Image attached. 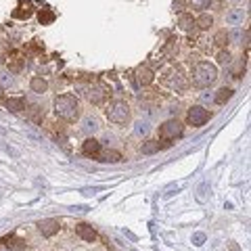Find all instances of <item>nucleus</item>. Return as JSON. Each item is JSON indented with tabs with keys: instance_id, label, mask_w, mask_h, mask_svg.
Instances as JSON below:
<instances>
[{
	"instance_id": "nucleus-1",
	"label": "nucleus",
	"mask_w": 251,
	"mask_h": 251,
	"mask_svg": "<svg viewBox=\"0 0 251 251\" xmlns=\"http://www.w3.org/2000/svg\"><path fill=\"white\" fill-rule=\"evenodd\" d=\"M54 113L63 122H75L80 120V103L74 94H59L54 99Z\"/></svg>"
},
{
	"instance_id": "nucleus-2",
	"label": "nucleus",
	"mask_w": 251,
	"mask_h": 251,
	"mask_svg": "<svg viewBox=\"0 0 251 251\" xmlns=\"http://www.w3.org/2000/svg\"><path fill=\"white\" fill-rule=\"evenodd\" d=\"M216 80H218L216 65H211L207 61H201L195 65V72H193V84L195 86H199V88H209Z\"/></svg>"
},
{
	"instance_id": "nucleus-3",
	"label": "nucleus",
	"mask_w": 251,
	"mask_h": 251,
	"mask_svg": "<svg viewBox=\"0 0 251 251\" xmlns=\"http://www.w3.org/2000/svg\"><path fill=\"white\" fill-rule=\"evenodd\" d=\"M105 113L109 117V122H113L117 126H124L130 122V107L126 100H113V103H109Z\"/></svg>"
},
{
	"instance_id": "nucleus-4",
	"label": "nucleus",
	"mask_w": 251,
	"mask_h": 251,
	"mask_svg": "<svg viewBox=\"0 0 251 251\" xmlns=\"http://www.w3.org/2000/svg\"><path fill=\"white\" fill-rule=\"evenodd\" d=\"M182 124H180L178 120H168V122H163L161 126H159V136L163 138V140H176L178 136H182Z\"/></svg>"
},
{
	"instance_id": "nucleus-5",
	"label": "nucleus",
	"mask_w": 251,
	"mask_h": 251,
	"mask_svg": "<svg viewBox=\"0 0 251 251\" xmlns=\"http://www.w3.org/2000/svg\"><path fill=\"white\" fill-rule=\"evenodd\" d=\"M209 120V111L205 107H201V105H195L188 109V113H186V122L193 126V128H201V126H205Z\"/></svg>"
},
{
	"instance_id": "nucleus-6",
	"label": "nucleus",
	"mask_w": 251,
	"mask_h": 251,
	"mask_svg": "<svg viewBox=\"0 0 251 251\" xmlns=\"http://www.w3.org/2000/svg\"><path fill=\"white\" fill-rule=\"evenodd\" d=\"M80 130L84 132V134H88V136L97 134V132L100 130V122H99V117H97V115H92V113L84 115L82 120H80Z\"/></svg>"
},
{
	"instance_id": "nucleus-7",
	"label": "nucleus",
	"mask_w": 251,
	"mask_h": 251,
	"mask_svg": "<svg viewBox=\"0 0 251 251\" xmlns=\"http://www.w3.org/2000/svg\"><path fill=\"white\" fill-rule=\"evenodd\" d=\"M84 94H86V99H88L92 105H100V103H103V100L107 99V90H105L100 84H92V86H88Z\"/></svg>"
},
{
	"instance_id": "nucleus-8",
	"label": "nucleus",
	"mask_w": 251,
	"mask_h": 251,
	"mask_svg": "<svg viewBox=\"0 0 251 251\" xmlns=\"http://www.w3.org/2000/svg\"><path fill=\"white\" fill-rule=\"evenodd\" d=\"M59 228H61V224H59V220H54V218H49V220L38 222V230H40L44 237H52V234H57Z\"/></svg>"
},
{
	"instance_id": "nucleus-9",
	"label": "nucleus",
	"mask_w": 251,
	"mask_h": 251,
	"mask_svg": "<svg viewBox=\"0 0 251 251\" xmlns=\"http://www.w3.org/2000/svg\"><path fill=\"white\" fill-rule=\"evenodd\" d=\"M245 17H247L245 9H232V11L226 13V23L232 25V27H241L243 21H245Z\"/></svg>"
},
{
	"instance_id": "nucleus-10",
	"label": "nucleus",
	"mask_w": 251,
	"mask_h": 251,
	"mask_svg": "<svg viewBox=\"0 0 251 251\" xmlns=\"http://www.w3.org/2000/svg\"><path fill=\"white\" fill-rule=\"evenodd\" d=\"M75 234H77V237H80L82 241H88V243L97 241V230H94L90 224H86V222H82V224L75 226Z\"/></svg>"
},
{
	"instance_id": "nucleus-11",
	"label": "nucleus",
	"mask_w": 251,
	"mask_h": 251,
	"mask_svg": "<svg viewBox=\"0 0 251 251\" xmlns=\"http://www.w3.org/2000/svg\"><path fill=\"white\" fill-rule=\"evenodd\" d=\"M82 153L88 155V157H97L100 153V143L94 136H88L84 140V145H82Z\"/></svg>"
},
{
	"instance_id": "nucleus-12",
	"label": "nucleus",
	"mask_w": 251,
	"mask_h": 251,
	"mask_svg": "<svg viewBox=\"0 0 251 251\" xmlns=\"http://www.w3.org/2000/svg\"><path fill=\"white\" fill-rule=\"evenodd\" d=\"M155 80V75H153V72L149 67H138L136 69V82L138 84H143V86H149Z\"/></svg>"
},
{
	"instance_id": "nucleus-13",
	"label": "nucleus",
	"mask_w": 251,
	"mask_h": 251,
	"mask_svg": "<svg viewBox=\"0 0 251 251\" xmlns=\"http://www.w3.org/2000/svg\"><path fill=\"white\" fill-rule=\"evenodd\" d=\"M29 88H31V92H36V94H44L46 90H49V82H46L44 77L36 75V77H31V82H29Z\"/></svg>"
},
{
	"instance_id": "nucleus-14",
	"label": "nucleus",
	"mask_w": 251,
	"mask_h": 251,
	"mask_svg": "<svg viewBox=\"0 0 251 251\" xmlns=\"http://www.w3.org/2000/svg\"><path fill=\"white\" fill-rule=\"evenodd\" d=\"M170 84H172V88H174L176 92H184L186 88H188V82L184 80V75L182 74H172V77H170Z\"/></svg>"
},
{
	"instance_id": "nucleus-15",
	"label": "nucleus",
	"mask_w": 251,
	"mask_h": 251,
	"mask_svg": "<svg viewBox=\"0 0 251 251\" xmlns=\"http://www.w3.org/2000/svg\"><path fill=\"white\" fill-rule=\"evenodd\" d=\"M6 109L9 111H13V113H21L23 109H25V100L23 99H19V97H11V99H6Z\"/></svg>"
},
{
	"instance_id": "nucleus-16",
	"label": "nucleus",
	"mask_w": 251,
	"mask_h": 251,
	"mask_svg": "<svg viewBox=\"0 0 251 251\" xmlns=\"http://www.w3.org/2000/svg\"><path fill=\"white\" fill-rule=\"evenodd\" d=\"M232 99V88H228V86H222L216 94H214V103H220V105H224L226 100H230Z\"/></svg>"
},
{
	"instance_id": "nucleus-17",
	"label": "nucleus",
	"mask_w": 251,
	"mask_h": 251,
	"mask_svg": "<svg viewBox=\"0 0 251 251\" xmlns=\"http://www.w3.org/2000/svg\"><path fill=\"white\" fill-rule=\"evenodd\" d=\"M97 157H100V161H105V163H120L122 161V153H117V151H105V153H99Z\"/></svg>"
},
{
	"instance_id": "nucleus-18",
	"label": "nucleus",
	"mask_w": 251,
	"mask_h": 251,
	"mask_svg": "<svg viewBox=\"0 0 251 251\" xmlns=\"http://www.w3.org/2000/svg\"><path fill=\"white\" fill-rule=\"evenodd\" d=\"M178 25H180V29L191 31V29L195 27V19H193V15L182 13V15H180V19H178Z\"/></svg>"
},
{
	"instance_id": "nucleus-19",
	"label": "nucleus",
	"mask_w": 251,
	"mask_h": 251,
	"mask_svg": "<svg viewBox=\"0 0 251 251\" xmlns=\"http://www.w3.org/2000/svg\"><path fill=\"white\" fill-rule=\"evenodd\" d=\"M195 25L201 27V29H209L211 25H214V17L207 13H201V17L199 19H195Z\"/></svg>"
},
{
	"instance_id": "nucleus-20",
	"label": "nucleus",
	"mask_w": 251,
	"mask_h": 251,
	"mask_svg": "<svg viewBox=\"0 0 251 251\" xmlns=\"http://www.w3.org/2000/svg\"><path fill=\"white\" fill-rule=\"evenodd\" d=\"M140 151H143V155H155L159 151V143H157V140H145Z\"/></svg>"
},
{
	"instance_id": "nucleus-21",
	"label": "nucleus",
	"mask_w": 251,
	"mask_h": 251,
	"mask_svg": "<svg viewBox=\"0 0 251 251\" xmlns=\"http://www.w3.org/2000/svg\"><path fill=\"white\" fill-rule=\"evenodd\" d=\"M2 243H4L6 247L15 249V251H21V249H25V241H21V239H15V237H6Z\"/></svg>"
},
{
	"instance_id": "nucleus-22",
	"label": "nucleus",
	"mask_w": 251,
	"mask_h": 251,
	"mask_svg": "<svg viewBox=\"0 0 251 251\" xmlns=\"http://www.w3.org/2000/svg\"><path fill=\"white\" fill-rule=\"evenodd\" d=\"M149 126H151V124H149L147 120H138V122L134 124V134H136V136H147L149 130H151Z\"/></svg>"
},
{
	"instance_id": "nucleus-23",
	"label": "nucleus",
	"mask_w": 251,
	"mask_h": 251,
	"mask_svg": "<svg viewBox=\"0 0 251 251\" xmlns=\"http://www.w3.org/2000/svg\"><path fill=\"white\" fill-rule=\"evenodd\" d=\"M214 42H216V46H226V44L230 42V40H228V31H226V29H220V31H216Z\"/></svg>"
},
{
	"instance_id": "nucleus-24",
	"label": "nucleus",
	"mask_w": 251,
	"mask_h": 251,
	"mask_svg": "<svg viewBox=\"0 0 251 251\" xmlns=\"http://www.w3.org/2000/svg\"><path fill=\"white\" fill-rule=\"evenodd\" d=\"M27 115H29V120H31V122H36V124H40V122H42V117H44V113H42V109H40V107H31L29 111H27Z\"/></svg>"
},
{
	"instance_id": "nucleus-25",
	"label": "nucleus",
	"mask_w": 251,
	"mask_h": 251,
	"mask_svg": "<svg viewBox=\"0 0 251 251\" xmlns=\"http://www.w3.org/2000/svg\"><path fill=\"white\" fill-rule=\"evenodd\" d=\"M191 2V6L193 9H197V11H205V9H209V4H211V0H188Z\"/></svg>"
},
{
	"instance_id": "nucleus-26",
	"label": "nucleus",
	"mask_w": 251,
	"mask_h": 251,
	"mask_svg": "<svg viewBox=\"0 0 251 251\" xmlns=\"http://www.w3.org/2000/svg\"><path fill=\"white\" fill-rule=\"evenodd\" d=\"M9 67L13 69V72H21V67H23V61L19 57H11L9 59Z\"/></svg>"
},
{
	"instance_id": "nucleus-27",
	"label": "nucleus",
	"mask_w": 251,
	"mask_h": 251,
	"mask_svg": "<svg viewBox=\"0 0 251 251\" xmlns=\"http://www.w3.org/2000/svg\"><path fill=\"white\" fill-rule=\"evenodd\" d=\"M241 38H243V29L241 27H234L232 31H230V34H228V40H232V42H241Z\"/></svg>"
},
{
	"instance_id": "nucleus-28",
	"label": "nucleus",
	"mask_w": 251,
	"mask_h": 251,
	"mask_svg": "<svg viewBox=\"0 0 251 251\" xmlns=\"http://www.w3.org/2000/svg\"><path fill=\"white\" fill-rule=\"evenodd\" d=\"M230 61H232V57H230V52H228V50L218 52V63H222V65H228Z\"/></svg>"
},
{
	"instance_id": "nucleus-29",
	"label": "nucleus",
	"mask_w": 251,
	"mask_h": 251,
	"mask_svg": "<svg viewBox=\"0 0 251 251\" xmlns=\"http://www.w3.org/2000/svg\"><path fill=\"white\" fill-rule=\"evenodd\" d=\"M201 100H203V103H214V92H203L201 94Z\"/></svg>"
},
{
	"instance_id": "nucleus-30",
	"label": "nucleus",
	"mask_w": 251,
	"mask_h": 251,
	"mask_svg": "<svg viewBox=\"0 0 251 251\" xmlns=\"http://www.w3.org/2000/svg\"><path fill=\"white\" fill-rule=\"evenodd\" d=\"M184 6H186V0H174V11L182 13V11H184Z\"/></svg>"
},
{
	"instance_id": "nucleus-31",
	"label": "nucleus",
	"mask_w": 251,
	"mask_h": 251,
	"mask_svg": "<svg viewBox=\"0 0 251 251\" xmlns=\"http://www.w3.org/2000/svg\"><path fill=\"white\" fill-rule=\"evenodd\" d=\"M38 19H40L42 23H49V21H52V13H40Z\"/></svg>"
},
{
	"instance_id": "nucleus-32",
	"label": "nucleus",
	"mask_w": 251,
	"mask_h": 251,
	"mask_svg": "<svg viewBox=\"0 0 251 251\" xmlns=\"http://www.w3.org/2000/svg\"><path fill=\"white\" fill-rule=\"evenodd\" d=\"M195 245H203V241H205V237H203V234H195Z\"/></svg>"
},
{
	"instance_id": "nucleus-33",
	"label": "nucleus",
	"mask_w": 251,
	"mask_h": 251,
	"mask_svg": "<svg viewBox=\"0 0 251 251\" xmlns=\"http://www.w3.org/2000/svg\"><path fill=\"white\" fill-rule=\"evenodd\" d=\"M2 92H4V86H2V84H0V97H2Z\"/></svg>"
},
{
	"instance_id": "nucleus-34",
	"label": "nucleus",
	"mask_w": 251,
	"mask_h": 251,
	"mask_svg": "<svg viewBox=\"0 0 251 251\" xmlns=\"http://www.w3.org/2000/svg\"><path fill=\"white\" fill-rule=\"evenodd\" d=\"M230 2H234V4H237V2H243V0H230Z\"/></svg>"
}]
</instances>
